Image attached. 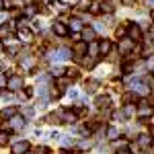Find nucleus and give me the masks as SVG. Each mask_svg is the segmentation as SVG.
I'll use <instances>...</instances> for the list:
<instances>
[{
    "mask_svg": "<svg viewBox=\"0 0 154 154\" xmlns=\"http://www.w3.org/2000/svg\"><path fill=\"white\" fill-rule=\"evenodd\" d=\"M130 21H125V25H121V27H117V31H115V35L117 37H123L125 33H128V29H130Z\"/></svg>",
    "mask_w": 154,
    "mask_h": 154,
    "instance_id": "obj_21",
    "label": "nucleus"
},
{
    "mask_svg": "<svg viewBox=\"0 0 154 154\" xmlns=\"http://www.w3.org/2000/svg\"><path fill=\"white\" fill-rule=\"evenodd\" d=\"M8 138H11L8 131H0V146H6L8 144Z\"/></svg>",
    "mask_w": 154,
    "mask_h": 154,
    "instance_id": "obj_31",
    "label": "nucleus"
},
{
    "mask_svg": "<svg viewBox=\"0 0 154 154\" xmlns=\"http://www.w3.org/2000/svg\"><path fill=\"white\" fill-rule=\"evenodd\" d=\"M11 128H14V130H21V128H25V119L19 117V115H14V117H11V123H8Z\"/></svg>",
    "mask_w": 154,
    "mask_h": 154,
    "instance_id": "obj_13",
    "label": "nucleus"
},
{
    "mask_svg": "<svg viewBox=\"0 0 154 154\" xmlns=\"http://www.w3.org/2000/svg\"><path fill=\"white\" fill-rule=\"evenodd\" d=\"M148 123H150V125L154 128V115H150V117H148Z\"/></svg>",
    "mask_w": 154,
    "mask_h": 154,
    "instance_id": "obj_43",
    "label": "nucleus"
},
{
    "mask_svg": "<svg viewBox=\"0 0 154 154\" xmlns=\"http://www.w3.org/2000/svg\"><path fill=\"white\" fill-rule=\"evenodd\" d=\"M97 86H99V82H97V80H86V84H84V91H86V93H95Z\"/></svg>",
    "mask_w": 154,
    "mask_h": 154,
    "instance_id": "obj_20",
    "label": "nucleus"
},
{
    "mask_svg": "<svg viewBox=\"0 0 154 154\" xmlns=\"http://www.w3.org/2000/svg\"><path fill=\"white\" fill-rule=\"evenodd\" d=\"M51 6H54L56 11H62V12L68 11V4H64V2H60V0H54V2H51Z\"/></svg>",
    "mask_w": 154,
    "mask_h": 154,
    "instance_id": "obj_25",
    "label": "nucleus"
},
{
    "mask_svg": "<svg viewBox=\"0 0 154 154\" xmlns=\"http://www.w3.org/2000/svg\"><path fill=\"white\" fill-rule=\"evenodd\" d=\"M60 154H70V152H66V150H62V152H60Z\"/></svg>",
    "mask_w": 154,
    "mask_h": 154,
    "instance_id": "obj_48",
    "label": "nucleus"
},
{
    "mask_svg": "<svg viewBox=\"0 0 154 154\" xmlns=\"http://www.w3.org/2000/svg\"><path fill=\"white\" fill-rule=\"evenodd\" d=\"M64 74H66V70H64L62 66H56V68H51V76H54V78H62Z\"/></svg>",
    "mask_w": 154,
    "mask_h": 154,
    "instance_id": "obj_24",
    "label": "nucleus"
},
{
    "mask_svg": "<svg viewBox=\"0 0 154 154\" xmlns=\"http://www.w3.org/2000/svg\"><path fill=\"white\" fill-rule=\"evenodd\" d=\"M49 97H51V99H58V97H62V91H58V88H51V91H49Z\"/></svg>",
    "mask_w": 154,
    "mask_h": 154,
    "instance_id": "obj_35",
    "label": "nucleus"
},
{
    "mask_svg": "<svg viewBox=\"0 0 154 154\" xmlns=\"http://www.w3.org/2000/svg\"><path fill=\"white\" fill-rule=\"evenodd\" d=\"M68 80H70V78H66V76L58 78V86H66V84H68Z\"/></svg>",
    "mask_w": 154,
    "mask_h": 154,
    "instance_id": "obj_37",
    "label": "nucleus"
},
{
    "mask_svg": "<svg viewBox=\"0 0 154 154\" xmlns=\"http://www.w3.org/2000/svg\"><path fill=\"white\" fill-rule=\"evenodd\" d=\"M113 11H115V6H113L109 0H101V12H107V14H111Z\"/></svg>",
    "mask_w": 154,
    "mask_h": 154,
    "instance_id": "obj_17",
    "label": "nucleus"
},
{
    "mask_svg": "<svg viewBox=\"0 0 154 154\" xmlns=\"http://www.w3.org/2000/svg\"><path fill=\"white\" fill-rule=\"evenodd\" d=\"M25 154H37V152H33V150H27V152H25Z\"/></svg>",
    "mask_w": 154,
    "mask_h": 154,
    "instance_id": "obj_47",
    "label": "nucleus"
},
{
    "mask_svg": "<svg viewBox=\"0 0 154 154\" xmlns=\"http://www.w3.org/2000/svg\"><path fill=\"white\" fill-rule=\"evenodd\" d=\"M148 82H150V88H154V76L150 78V80H148Z\"/></svg>",
    "mask_w": 154,
    "mask_h": 154,
    "instance_id": "obj_44",
    "label": "nucleus"
},
{
    "mask_svg": "<svg viewBox=\"0 0 154 154\" xmlns=\"http://www.w3.org/2000/svg\"><path fill=\"white\" fill-rule=\"evenodd\" d=\"M6 88H8L11 93H19V91L23 88V76H19V74H11V76H8V84H6Z\"/></svg>",
    "mask_w": 154,
    "mask_h": 154,
    "instance_id": "obj_1",
    "label": "nucleus"
},
{
    "mask_svg": "<svg viewBox=\"0 0 154 154\" xmlns=\"http://www.w3.org/2000/svg\"><path fill=\"white\" fill-rule=\"evenodd\" d=\"M115 154H131L130 150H128V148H117V152Z\"/></svg>",
    "mask_w": 154,
    "mask_h": 154,
    "instance_id": "obj_41",
    "label": "nucleus"
},
{
    "mask_svg": "<svg viewBox=\"0 0 154 154\" xmlns=\"http://www.w3.org/2000/svg\"><path fill=\"white\" fill-rule=\"evenodd\" d=\"M78 8H80V11H86V8H91V2H88V0H80V2H78Z\"/></svg>",
    "mask_w": 154,
    "mask_h": 154,
    "instance_id": "obj_34",
    "label": "nucleus"
},
{
    "mask_svg": "<svg viewBox=\"0 0 154 154\" xmlns=\"http://www.w3.org/2000/svg\"><path fill=\"white\" fill-rule=\"evenodd\" d=\"M8 84V78H6V72H0V88H4Z\"/></svg>",
    "mask_w": 154,
    "mask_h": 154,
    "instance_id": "obj_33",
    "label": "nucleus"
},
{
    "mask_svg": "<svg viewBox=\"0 0 154 154\" xmlns=\"http://www.w3.org/2000/svg\"><path fill=\"white\" fill-rule=\"evenodd\" d=\"M91 14H99L101 12V0H95V2H91Z\"/></svg>",
    "mask_w": 154,
    "mask_h": 154,
    "instance_id": "obj_22",
    "label": "nucleus"
},
{
    "mask_svg": "<svg viewBox=\"0 0 154 154\" xmlns=\"http://www.w3.org/2000/svg\"><path fill=\"white\" fill-rule=\"evenodd\" d=\"M70 29L72 31H80V33H82V29H84L82 21H80V19H72L70 21Z\"/></svg>",
    "mask_w": 154,
    "mask_h": 154,
    "instance_id": "obj_18",
    "label": "nucleus"
},
{
    "mask_svg": "<svg viewBox=\"0 0 154 154\" xmlns=\"http://www.w3.org/2000/svg\"><path fill=\"white\" fill-rule=\"evenodd\" d=\"M152 19H154V8H152Z\"/></svg>",
    "mask_w": 154,
    "mask_h": 154,
    "instance_id": "obj_49",
    "label": "nucleus"
},
{
    "mask_svg": "<svg viewBox=\"0 0 154 154\" xmlns=\"http://www.w3.org/2000/svg\"><path fill=\"white\" fill-rule=\"evenodd\" d=\"M91 148H93V140H80V142L76 144V150H80V152H86Z\"/></svg>",
    "mask_w": 154,
    "mask_h": 154,
    "instance_id": "obj_15",
    "label": "nucleus"
},
{
    "mask_svg": "<svg viewBox=\"0 0 154 154\" xmlns=\"http://www.w3.org/2000/svg\"><path fill=\"white\" fill-rule=\"evenodd\" d=\"M2 8H4V0H0V11H2Z\"/></svg>",
    "mask_w": 154,
    "mask_h": 154,
    "instance_id": "obj_45",
    "label": "nucleus"
},
{
    "mask_svg": "<svg viewBox=\"0 0 154 154\" xmlns=\"http://www.w3.org/2000/svg\"><path fill=\"white\" fill-rule=\"evenodd\" d=\"M128 37H130L131 41H140V39H142V27L136 25V23H131L130 29H128Z\"/></svg>",
    "mask_w": 154,
    "mask_h": 154,
    "instance_id": "obj_3",
    "label": "nucleus"
},
{
    "mask_svg": "<svg viewBox=\"0 0 154 154\" xmlns=\"http://www.w3.org/2000/svg\"><path fill=\"white\" fill-rule=\"evenodd\" d=\"M138 115H140V117H150V115H152V105H150L148 101H142V103H140V109H138Z\"/></svg>",
    "mask_w": 154,
    "mask_h": 154,
    "instance_id": "obj_6",
    "label": "nucleus"
},
{
    "mask_svg": "<svg viewBox=\"0 0 154 154\" xmlns=\"http://www.w3.org/2000/svg\"><path fill=\"white\" fill-rule=\"evenodd\" d=\"M134 99H136V97L131 95V93H128V95L123 97V101H125V105H128V103H131V101H134Z\"/></svg>",
    "mask_w": 154,
    "mask_h": 154,
    "instance_id": "obj_38",
    "label": "nucleus"
},
{
    "mask_svg": "<svg viewBox=\"0 0 154 154\" xmlns=\"http://www.w3.org/2000/svg\"><path fill=\"white\" fill-rule=\"evenodd\" d=\"M150 144H152V136H148V134H140V136H138V146L148 148Z\"/></svg>",
    "mask_w": 154,
    "mask_h": 154,
    "instance_id": "obj_12",
    "label": "nucleus"
},
{
    "mask_svg": "<svg viewBox=\"0 0 154 154\" xmlns=\"http://www.w3.org/2000/svg\"><path fill=\"white\" fill-rule=\"evenodd\" d=\"M111 49H113V43H111L109 39L99 41V54H101V56H109V54H111Z\"/></svg>",
    "mask_w": 154,
    "mask_h": 154,
    "instance_id": "obj_7",
    "label": "nucleus"
},
{
    "mask_svg": "<svg viewBox=\"0 0 154 154\" xmlns=\"http://www.w3.org/2000/svg\"><path fill=\"white\" fill-rule=\"evenodd\" d=\"M12 6V0H4V8H11Z\"/></svg>",
    "mask_w": 154,
    "mask_h": 154,
    "instance_id": "obj_42",
    "label": "nucleus"
},
{
    "mask_svg": "<svg viewBox=\"0 0 154 154\" xmlns=\"http://www.w3.org/2000/svg\"><path fill=\"white\" fill-rule=\"evenodd\" d=\"M51 29H54V33H56V35H60V37H66V35H68V27H66L64 23H60V21H56Z\"/></svg>",
    "mask_w": 154,
    "mask_h": 154,
    "instance_id": "obj_9",
    "label": "nucleus"
},
{
    "mask_svg": "<svg viewBox=\"0 0 154 154\" xmlns=\"http://www.w3.org/2000/svg\"><path fill=\"white\" fill-rule=\"evenodd\" d=\"M117 138H119V130L117 128H107V140H113V142H115Z\"/></svg>",
    "mask_w": 154,
    "mask_h": 154,
    "instance_id": "obj_19",
    "label": "nucleus"
},
{
    "mask_svg": "<svg viewBox=\"0 0 154 154\" xmlns=\"http://www.w3.org/2000/svg\"><path fill=\"white\" fill-rule=\"evenodd\" d=\"M95 105L99 107V109H105V107H109V97L107 95H99L95 99Z\"/></svg>",
    "mask_w": 154,
    "mask_h": 154,
    "instance_id": "obj_14",
    "label": "nucleus"
},
{
    "mask_svg": "<svg viewBox=\"0 0 154 154\" xmlns=\"http://www.w3.org/2000/svg\"><path fill=\"white\" fill-rule=\"evenodd\" d=\"M86 51H88V43H84V41H78V43L74 45V54H76V58H82Z\"/></svg>",
    "mask_w": 154,
    "mask_h": 154,
    "instance_id": "obj_11",
    "label": "nucleus"
},
{
    "mask_svg": "<svg viewBox=\"0 0 154 154\" xmlns=\"http://www.w3.org/2000/svg\"><path fill=\"white\" fill-rule=\"evenodd\" d=\"M72 56V51L68 48H60V49H56V54H54V60H68Z\"/></svg>",
    "mask_w": 154,
    "mask_h": 154,
    "instance_id": "obj_10",
    "label": "nucleus"
},
{
    "mask_svg": "<svg viewBox=\"0 0 154 154\" xmlns=\"http://www.w3.org/2000/svg\"><path fill=\"white\" fill-rule=\"evenodd\" d=\"M6 54H8L11 58H14V56L19 54V45H11V48H6Z\"/></svg>",
    "mask_w": 154,
    "mask_h": 154,
    "instance_id": "obj_32",
    "label": "nucleus"
},
{
    "mask_svg": "<svg viewBox=\"0 0 154 154\" xmlns=\"http://www.w3.org/2000/svg\"><path fill=\"white\" fill-rule=\"evenodd\" d=\"M66 74H68V78H72V80L80 76V72H78V68H68V70H66Z\"/></svg>",
    "mask_w": 154,
    "mask_h": 154,
    "instance_id": "obj_29",
    "label": "nucleus"
},
{
    "mask_svg": "<svg viewBox=\"0 0 154 154\" xmlns=\"http://www.w3.org/2000/svg\"><path fill=\"white\" fill-rule=\"evenodd\" d=\"M74 121H76V113H72V111L62 113V123H74Z\"/></svg>",
    "mask_w": 154,
    "mask_h": 154,
    "instance_id": "obj_16",
    "label": "nucleus"
},
{
    "mask_svg": "<svg viewBox=\"0 0 154 154\" xmlns=\"http://www.w3.org/2000/svg\"><path fill=\"white\" fill-rule=\"evenodd\" d=\"M82 64L86 66V68H95L97 58H93V56H88V58H82Z\"/></svg>",
    "mask_w": 154,
    "mask_h": 154,
    "instance_id": "obj_26",
    "label": "nucleus"
},
{
    "mask_svg": "<svg viewBox=\"0 0 154 154\" xmlns=\"http://www.w3.org/2000/svg\"><path fill=\"white\" fill-rule=\"evenodd\" d=\"M134 48H136V45H134V41H131L130 37H125V39L119 41V51H121V54H130V51H134Z\"/></svg>",
    "mask_w": 154,
    "mask_h": 154,
    "instance_id": "obj_5",
    "label": "nucleus"
},
{
    "mask_svg": "<svg viewBox=\"0 0 154 154\" xmlns=\"http://www.w3.org/2000/svg\"><path fill=\"white\" fill-rule=\"evenodd\" d=\"M134 113H136V107L131 105V103H128V105H123V115H125V117H131Z\"/></svg>",
    "mask_w": 154,
    "mask_h": 154,
    "instance_id": "obj_23",
    "label": "nucleus"
},
{
    "mask_svg": "<svg viewBox=\"0 0 154 154\" xmlns=\"http://www.w3.org/2000/svg\"><path fill=\"white\" fill-rule=\"evenodd\" d=\"M150 35H152V37H154V27H150Z\"/></svg>",
    "mask_w": 154,
    "mask_h": 154,
    "instance_id": "obj_46",
    "label": "nucleus"
},
{
    "mask_svg": "<svg viewBox=\"0 0 154 154\" xmlns=\"http://www.w3.org/2000/svg\"><path fill=\"white\" fill-rule=\"evenodd\" d=\"M23 113L27 117H31V115H33V109H31V107H23Z\"/></svg>",
    "mask_w": 154,
    "mask_h": 154,
    "instance_id": "obj_39",
    "label": "nucleus"
},
{
    "mask_svg": "<svg viewBox=\"0 0 154 154\" xmlns=\"http://www.w3.org/2000/svg\"><path fill=\"white\" fill-rule=\"evenodd\" d=\"M27 150H31L27 140H21V142H14V144H12V154H25Z\"/></svg>",
    "mask_w": 154,
    "mask_h": 154,
    "instance_id": "obj_4",
    "label": "nucleus"
},
{
    "mask_svg": "<svg viewBox=\"0 0 154 154\" xmlns=\"http://www.w3.org/2000/svg\"><path fill=\"white\" fill-rule=\"evenodd\" d=\"M49 2H54V0H49Z\"/></svg>",
    "mask_w": 154,
    "mask_h": 154,
    "instance_id": "obj_50",
    "label": "nucleus"
},
{
    "mask_svg": "<svg viewBox=\"0 0 154 154\" xmlns=\"http://www.w3.org/2000/svg\"><path fill=\"white\" fill-rule=\"evenodd\" d=\"M17 37H19L23 43H31V41H33V31L27 29V27H19V29H17Z\"/></svg>",
    "mask_w": 154,
    "mask_h": 154,
    "instance_id": "obj_2",
    "label": "nucleus"
},
{
    "mask_svg": "<svg viewBox=\"0 0 154 154\" xmlns=\"http://www.w3.org/2000/svg\"><path fill=\"white\" fill-rule=\"evenodd\" d=\"M121 4H123V6H134L136 0H121Z\"/></svg>",
    "mask_w": 154,
    "mask_h": 154,
    "instance_id": "obj_40",
    "label": "nucleus"
},
{
    "mask_svg": "<svg viewBox=\"0 0 154 154\" xmlns=\"http://www.w3.org/2000/svg\"><path fill=\"white\" fill-rule=\"evenodd\" d=\"M134 93H136V95H146L148 88H146L144 84H134Z\"/></svg>",
    "mask_w": 154,
    "mask_h": 154,
    "instance_id": "obj_28",
    "label": "nucleus"
},
{
    "mask_svg": "<svg viewBox=\"0 0 154 154\" xmlns=\"http://www.w3.org/2000/svg\"><path fill=\"white\" fill-rule=\"evenodd\" d=\"M88 51H91V56H93V58H97V54H99V43L91 41V43H88Z\"/></svg>",
    "mask_w": 154,
    "mask_h": 154,
    "instance_id": "obj_27",
    "label": "nucleus"
},
{
    "mask_svg": "<svg viewBox=\"0 0 154 154\" xmlns=\"http://www.w3.org/2000/svg\"><path fill=\"white\" fill-rule=\"evenodd\" d=\"M95 35H97V31L93 29V27H84V29H82V41H84V43L95 41Z\"/></svg>",
    "mask_w": 154,
    "mask_h": 154,
    "instance_id": "obj_8",
    "label": "nucleus"
},
{
    "mask_svg": "<svg viewBox=\"0 0 154 154\" xmlns=\"http://www.w3.org/2000/svg\"><path fill=\"white\" fill-rule=\"evenodd\" d=\"M25 14H27V17H31V14H35V6H31V4H29V6L25 8Z\"/></svg>",
    "mask_w": 154,
    "mask_h": 154,
    "instance_id": "obj_36",
    "label": "nucleus"
},
{
    "mask_svg": "<svg viewBox=\"0 0 154 154\" xmlns=\"http://www.w3.org/2000/svg\"><path fill=\"white\" fill-rule=\"evenodd\" d=\"M11 37V29L4 25V27H0V39H8Z\"/></svg>",
    "mask_w": 154,
    "mask_h": 154,
    "instance_id": "obj_30",
    "label": "nucleus"
}]
</instances>
